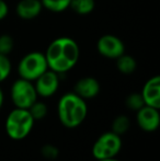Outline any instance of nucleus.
<instances>
[{
	"mask_svg": "<svg viewBox=\"0 0 160 161\" xmlns=\"http://www.w3.org/2000/svg\"><path fill=\"white\" fill-rule=\"evenodd\" d=\"M41 153L46 159L53 160L58 157V149L53 145H44L41 149Z\"/></svg>",
	"mask_w": 160,
	"mask_h": 161,
	"instance_id": "21",
	"label": "nucleus"
},
{
	"mask_svg": "<svg viewBox=\"0 0 160 161\" xmlns=\"http://www.w3.org/2000/svg\"><path fill=\"white\" fill-rule=\"evenodd\" d=\"M28 110L34 121H41V119H43L47 115L48 108H47V105L45 103L40 102L36 100V101H35Z\"/></svg>",
	"mask_w": 160,
	"mask_h": 161,
	"instance_id": "17",
	"label": "nucleus"
},
{
	"mask_svg": "<svg viewBox=\"0 0 160 161\" xmlns=\"http://www.w3.org/2000/svg\"><path fill=\"white\" fill-rule=\"evenodd\" d=\"M33 82L37 96L49 97L54 96L59 88V75L53 70L47 69Z\"/></svg>",
	"mask_w": 160,
	"mask_h": 161,
	"instance_id": "8",
	"label": "nucleus"
},
{
	"mask_svg": "<svg viewBox=\"0 0 160 161\" xmlns=\"http://www.w3.org/2000/svg\"><path fill=\"white\" fill-rule=\"evenodd\" d=\"M9 13V7L4 0H0V21L6 19Z\"/></svg>",
	"mask_w": 160,
	"mask_h": 161,
	"instance_id": "22",
	"label": "nucleus"
},
{
	"mask_svg": "<svg viewBox=\"0 0 160 161\" xmlns=\"http://www.w3.org/2000/svg\"><path fill=\"white\" fill-rule=\"evenodd\" d=\"M48 69L46 58L42 52H31L21 58L18 64V74L20 78L34 81Z\"/></svg>",
	"mask_w": 160,
	"mask_h": 161,
	"instance_id": "4",
	"label": "nucleus"
},
{
	"mask_svg": "<svg viewBox=\"0 0 160 161\" xmlns=\"http://www.w3.org/2000/svg\"><path fill=\"white\" fill-rule=\"evenodd\" d=\"M100 82L93 77H83L76 82L74 93L82 97L83 100L93 99L100 92Z\"/></svg>",
	"mask_w": 160,
	"mask_h": 161,
	"instance_id": "11",
	"label": "nucleus"
},
{
	"mask_svg": "<svg viewBox=\"0 0 160 161\" xmlns=\"http://www.w3.org/2000/svg\"><path fill=\"white\" fill-rule=\"evenodd\" d=\"M71 0H41L43 8L54 13L64 12L69 8Z\"/></svg>",
	"mask_w": 160,
	"mask_h": 161,
	"instance_id": "15",
	"label": "nucleus"
},
{
	"mask_svg": "<svg viewBox=\"0 0 160 161\" xmlns=\"http://www.w3.org/2000/svg\"><path fill=\"white\" fill-rule=\"evenodd\" d=\"M125 104H126V106H127V108H130V111H135V112H137L139 108H141L145 105L141 94L137 93V92L130 93V96L126 97Z\"/></svg>",
	"mask_w": 160,
	"mask_h": 161,
	"instance_id": "18",
	"label": "nucleus"
},
{
	"mask_svg": "<svg viewBox=\"0 0 160 161\" xmlns=\"http://www.w3.org/2000/svg\"><path fill=\"white\" fill-rule=\"evenodd\" d=\"M3 101H4L3 91H2V89L0 88V108H2V105H3Z\"/></svg>",
	"mask_w": 160,
	"mask_h": 161,
	"instance_id": "23",
	"label": "nucleus"
},
{
	"mask_svg": "<svg viewBox=\"0 0 160 161\" xmlns=\"http://www.w3.org/2000/svg\"><path fill=\"white\" fill-rule=\"evenodd\" d=\"M122 148L121 136L113 131L102 134L92 146V155L97 160L115 158Z\"/></svg>",
	"mask_w": 160,
	"mask_h": 161,
	"instance_id": "5",
	"label": "nucleus"
},
{
	"mask_svg": "<svg viewBox=\"0 0 160 161\" xmlns=\"http://www.w3.org/2000/svg\"><path fill=\"white\" fill-rule=\"evenodd\" d=\"M136 113V121L139 128H141L145 131H148V133H152V131L158 129L160 124L159 108L144 105Z\"/></svg>",
	"mask_w": 160,
	"mask_h": 161,
	"instance_id": "9",
	"label": "nucleus"
},
{
	"mask_svg": "<svg viewBox=\"0 0 160 161\" xmlns=\"http://www.w3.org/2000/svg\"><path fill=\"white\" fill-rule=\"evenodd\" d=\"M14 41L12 36L9 34H1L0 35V54L9 56V54L13 51Z\"/></svg>",
	"mask_w": 160,
	"mask_h": 161,
	"instance_id": "19",
	"label": "nucleus"
},
{
	"mask_svg": "<svg viewBox=\"0 0 160 161\" xmlns=\"http://www.w3.org/2000/svg\"><path fill=\"white\" fill-rule=\"evenodd\" d=\"M58 119L67 128H75L86 119L88 106L86 100L74 92L64 94L58 101Z\"/></svg>",
	"mask_w": 160,
	"mask_h": 161,
	"instance_id": "2",
	"label": "nucleus"
},
{
	"mask_svg": "<svg viewBox=\"0 0 160 161\" xmlns=\"http://www.w3.org/2000/svg\"><path fill=\"white\" fill-rule=\"evenodd\" d=\"M97 49L103 57L116 59L125 53V44L119 36L113 34H104L97 42Z\"/></svg>",
	"mask_w": 160,
	"mask_h": 161,
	"instance_id": "7",
	"label": "nucleus"
},
{
	"mask_svg": "<svg viewBox=\"0 0 160 161\" xmlns=\"http://www.w3.org/2000/svg\"><path fill=\"white\" fill-rule=\"evenodd\" d=\"M116 68L123 75H130L136 70L137 63L133 56L124 53L120 57L116 58Z\"/></svg>",
	"mask_w": 160,
	"mask_h": 161,
	"instance_id": "13",
	"label": "nucleus"
},
{
	"mask_svg": "<svg viewBox=\"0 0 160 161\" xmlns=\"http://www.w3.org/2000/svg\"><path fill=\"white\" fill-rule=\"evenodd\" d=\"M44 55L48 69L62 75L77 65L80 57V47L74 38L60 36L52 41Z\"/></svg>",
	"mask_w": 160,
	"mask_h": 161,
	"instance_id": "1",
	"label": "nucleus"
},
{
	"mask_svg": "<svg viewBox=\"0 0 160 161\" xmlns=\"http://www.w3.org/2000/svg\"><path fill=\"white\" fill-rule=\"evenodd\" d=\"M12 65L8 56L0 54V83L3 82L11 74Z\"/></svg>",
	"mask_w": 160,
	"mask_h": 161,
	"instance_id": "20",
	"label": "nucleus"
},
{
	"mask_svg": "<svg viewBox=\"0 0 160 161\" xmlns=\"http://www.w3.org/2000/svg\"><path fill=\"white\" fill-rule=\"evenodd\" d=\"M10 97L15 108L28 110L37 100V93L32 81L19 78L12 83Z\"/></svg>",
	"mask_w": 160,
	"mask_h": 161,
	"instance_id": "6",
	"label": "nucleus"
},
{
	"mask_svg": "<svg viewBox=\"0 0 160 161\" xmlns=\"http://www.w3.org/2000/svg\"><path fill=\"white\" fill-rule=\"evenodd\" d=\"M34 122L29 110L15 108L6 119V131L11 139L22 140L31 133Z\"/></svg>",
	"mask_w": 160,
	"mask_h": 161,
	"instance_id": "3",
	"label": "nucleus"
},
{
	"mask_svg": "<svg viewBox=\"0 0 160 161\" xmlns=\"http://www.w3.org/2000/svg\"><path fill=\"white\" fill-rule=\"evenodd\" d=\"M130 122L128 119L127 116L125 115H119L112 122V130L113 133H115L116 135L121 136L123 134H125L126 131L130 129Z\"/></svg>",
	"mask_w": 160,
	"mask_h": 161,
	"instance_id": "16",
	"label": "nucleus"
},
{
	"mask_svg": "<svg viewBox=\"0 0 160 161\" xmlns=\"http://www.w3.org/2000/svg\"><path fill=\"white\" fill-rule=\"evenodd\" d=\"M141 94L145 105L160 108V77L155 76L148 79L144 85Z\"/></svg>",
	"mask_w": 160,
	"mask_h": 161,
	"instance_id": "10",
	"label": "nucleus"
},
{
	"mask_svg": "<svg viewBox=\"0 0 160 161\" xmlns=\"http://www.w3.org/2000/svg\"><path fill=\"white\" fill-rule=\"evenodd\" d=\"M97 161H120V160L115 159V158H111V159H104V160H97Z\"/></svg>",
	"mask_w": 160,
	"mask_h": 161,
	"instance_id": "24",
	"label": "nucleus"
},
{
	"mask_svg": "<svg viewBox=\"0 0 160 161\" xmlns=\"http://www.w3.org/2000/svg\"><path fill=\"white\" fill-rule=\"evenodd\" d=\"M69 8L79 15L90 14L96 8L94 0H71Z\"/></svg>",
	"mask_w": 160,
	"mask_h": 161,
	"instance_id": "14",
	"label": "nucleus"
},
{
	"mask_svg": "<svg viewBox=\"0 0 160 161\" xmlns=\"http://www.w3.org/2000/svg\"><path fill=\"white\" fill-rule=\"evenodd\" d=\"M41 0H20L15 6V13L22 20H33L41 14L43 10Z\"/></svg>",
	"mask_w": 160,
	"mask_h": 161,
	"instance_id": "12",
	"label": "nucleus"
}]
</instances>
